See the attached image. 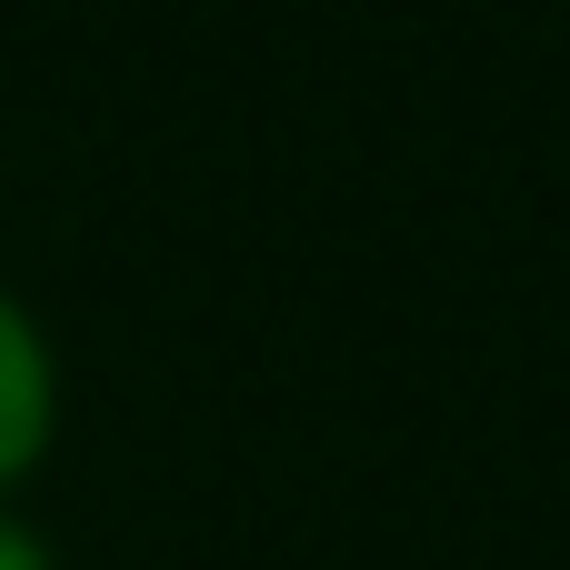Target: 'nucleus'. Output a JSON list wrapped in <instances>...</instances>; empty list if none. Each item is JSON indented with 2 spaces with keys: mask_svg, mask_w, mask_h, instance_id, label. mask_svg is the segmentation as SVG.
Instances as JSON below:
<instances>
[{
  "mask_svg": "<svg viewBox=\"0 0 570 570\" xmlns=\"http://www.w3.org/2000/svg\"><path fill=\"white\" fill-rule=\"evenodd\" d=\"M0 570H50V541L30 521H10V511H0Z\"/></svg>",
  "mask_w": 570,
  "mask_h": 570,
  "instance_id": "2",
  "label": "nucleus"
},
{
  "mask_svg": "<svg viewBox=\"0 0 570 570\" xmlns=\"http://www.w3.org/2000/svg\"><path fill=\"white\" fill-rule=\"evenodd\" d=\"M50 421H60V391H50V341L30 331V311L0 291V491L50 451Z\"/></svg>",
  "mask_w": 570,
  "mask_h": 570,
  "instance_id": "1",
  "label": "nucleus"
}]
</instances>
